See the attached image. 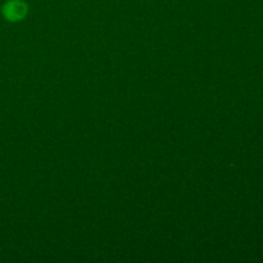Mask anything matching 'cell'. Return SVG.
<instances>
[{
  "mask_svg": "<svg viewBox=\"0 0 263 263\" xmlns=\"http://www.w3.org/2000/svg\"><path fill=\"white\" fill-rule=\"evenodd\" d=\"M3 13L7 20L15 22V21H21L22 18H25V15L27 14V7L21 0H10L4 5Z\"/></svg>",
  "mask_w": 263,
  "mask_h": 263,
  "instance_id": "obj_1",
  "label": "cell"
}]
</instances>
